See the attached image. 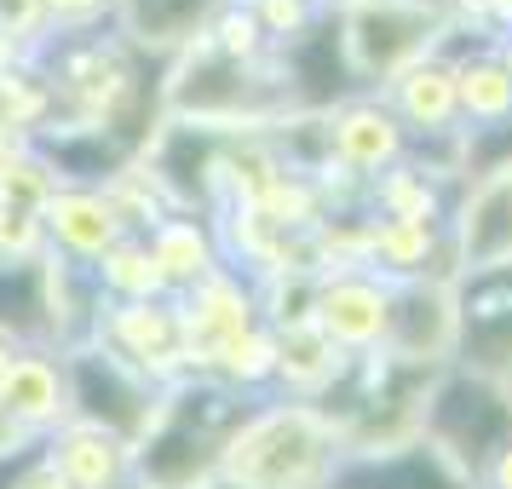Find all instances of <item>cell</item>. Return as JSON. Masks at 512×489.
I'll list each match as a JSON object with an SVG mask.
<instances>
[{"mask_svg": "<svg viewBox=\"0 0 512 489\" xmlns=\"http://www.w3.org/2000/svg\"><path fill=\"white\" fill-rule=\"evenodd\" d=\"M461 334H466V351L484 357V363H501L512 351V271H484V277L466 282Z\"/></svg>", "mask_w": 512, "mask_h": 489, "instance_id": "7c38bea8", "label": "cell"}, {"mask_svg": "<svg viewBox=\"0 0 512 489\" xmlns=\"http://www.w3.org/2000/svg\"><path fill=\"white\" fill-rule=\"evenodd\" d=\"M121 489H150V484H139V478H127V484H121Z\"/></svg>", "mask_w": 512, "mask_h": 489, "instance_id": "7402d4cb", "label": "cell"}, {"mask_svg": "<svg viewBox=\"0 0 512 489\" xmlns=\"http://www.w3.org/2000/svg\"><path fill=\"white\" fill-rule=\"evenodd\" d=\"M116 0H41L47 35H116Z\"/></svg>", "mask_w": 512, "mask_h": 489, "instance_id": "ac0fdd59", "label": "cell"}, {"mask_svg": "<svg viewBox=\"0 0 512 489\" xmlns=\"http://www.w3.org/2000/svg\"><path fill=\"white\" fill-rule=\"evenodd\" d=\"M311 311L334 346H369L374 334H386V294L369 282H334L317 294Z\"/></svg>", "mask_w": 512, "mask_h": 489, "instance_id": "9a60e30c", "label": "cell"}, {"mask_svg": "<svg viewBox=\"0 0 512 489\" xmlns=\"http://www.w3.org/2000/svg\"><path fill=\"white\" fill-rule=\"evenodd\" d=\"M93 288L104 305H127V300H173L167 294L162 271H156V259H150V242L144 236H121L110 254L98 259L93 271Z\"/></svg>", "mask_w": 512, "mask_h": 489, "instance_id": "2e32d148", "label": "cell"}, {"mask_svg": "<svg viewBox=\"0 0 512 489\" xmlns=\"http://www.w3.org/2000/svg\"><path fill=\"white\" fill-rule=\"evenodd\" d=\"M93 346H104L110 357H121L127 369L150 374L162 392L196 374V369H190V357H185V328H179V305H173V300L104 305V311H98Z\"/></svg>", "mask_w": 512, "mask_h": 489, "instance_id": "3957f363", "label": "cell"}, {"mask_svg": "<svg viewBox=\"0 0 512 489\" xmlns=\"http://www.w3.org/2000/svg\"><path fill=\"white\" fill-rule=\"evenodd\" d=\"M52 190H58V179H52V167L41 162V150L29 139L6 144V156H0V208L12 213H41L52 202Z\"/></svg>", "mask_w": 512, "mask_h": 489, "instance_id": "e0dca14e", "label": "cell"}, {"mask_svg": "<svg viewBox=\"0 0 512 489\" xmlns=\"http://www.w3.org/2000/svg\"><path fill=\"white\" fill-rule=\"evenodd\" d=\"M12 357H18V346H12V340L0 334V380H6V369H12Z\"/></svg>", "mask_w": 512, "mask_h": 489, "instance_id": "44dd1931", "label": "cell"}, {"mask_svg": "<svg viewBox=\"0 0 512 489\" xmlns=\"http://www.w3.org/2000/svg\"><path fill=\"white\" fill-rule=\"evenodd\" d=\"M144 242H150V259H156V271H162V282H167V294H173V300L225 265V248H219V225H213V213L173 208L156 231L144 236Z\"/></svg>", "mask_w": 512, "mask_h": 489, "instance_id": "30bf717a", "label": "cell"}, {"mask_svg": "<svg viewBox=\"0 0 512 489\" xmlns=\"http://www.w3.org/2000/svg\"><path fill=\"white\" fill-rule=\"evenodd\" d=\"M0 409L24 438H52L70 420V363L58 346H18L12 369L0 380Z\"/></svg>", "mask_w": 512, "mask_h": 489, "instance_id": "5b68a950", "label": "cell"}, {"mask_svg": "<svg viewBox=\"0 0 512 489\" xmlns=\"http://www.w3.org/2000/svg\"><path fill=\"white\" fill-rule=\"evenodd\" d=\"M426 420H432V438L449 443L466 461H489L512 432V409L489 392L484 380H466V374L461 380H443Z\"/></svg>", "mask_w": 512, "mask_h": 489, "instance_id": "52a82bcc", "label": "cell"}, {"mask_svg": "<svg viewBox=\"0 0 512 489\" xmlns=\"http://www.w3.org/2000/svg\"><path fill=\"white\" fill-rule=\"evenodd\" d=\"M225 6L231 0H116L110 29H116V41L150 52V58H179L208 35V24Z\"/></svg>", "mask_w": 512, "mask_h": 489, "instance_id": "ba28073f", "label": "cell"}, {"mask_svg": "<svg viewBox=\"0 0 512 489\" xmlns=\"http://www.w3.org/2000/svg\"><path fill=\"white\" fill-rule=\"evenodd\" d=\"M340 478V438L300 403H248L219 449V484L231 489H328Z\"/></svg>", "mask_w": 512, "mask_h": 489, "instance_id": "6da1fadb", "label": "cell"}, {"mask_svg": "<svg viewBox=\"0 0 512 489\" xmlns=\"http://www.w3.org/2000/svg\"><path fill=\"white\" fill-rule=\"evenodd\" d=\"M41 449L70 489H121L127 478H139L133 443L93 426V420H64L52 438H41Z\"/></svg>", "mask_w": 512, "mask_h": 489, "instance_id": "9c48e42d", "label": "cell"}, {"mask_svg": "<svg viewBox=\"0 0 512 489\" xmlns=\"http://www.w3.org/2000/svg\"><path fill=\"white\" fill-rule=\"evenodd\" d=\"M47 254V231H41V213H12L0 208V265H24V259Z\"/></svg>", "mask_w": 512, "mask_h": 489, "instance_id": "d6986e66", "label": "cell"}, {"mask_svg": "<svg viewBox=\"0 0 512 489\" xmlns=\"http://www.w3.org/2000/svg\"><path fill=\"white\" fill-rule=\"evenodd\" d=\"M29 443H35V438H24V432H18V426L6 420V409H0V461H12V455H24Z\"/></svg>", "mask_w": 512, "mask_h": 489, "instance_id": "ffe728a7", "label": "cell"}, {"mask_svg": "<svg viewBox=\"0 0 512 489\" xmlns=\"http://www.w3.org/2000/svg\"><path fill=\"white\" fill-rule=\"evenodd\" d=\"M208 489H231V484H208Z\"/></svg>", "mask_w": 512, "mask_h": 489, "instance_id": "603a6c76", "label": "cell"}, {"mask_svg": "<svg viewBox=\"0 0 512 489\" xmlns=\"http://www.w3.org/2000/svg\"><path fill=\"white\" fill-rule=\"evenodd\" d=\"M0 334L12 346H52L47 254L24 259V265H0Z\"/></svg>", "mask_w": 512, "mask_h": 489, "instance_id": "4fadbf2b", "label": "cell"}, {"mask_svg": "<svg viewBox=\"0 0 512 489\" xmlns=\"http://www.w3.org/2000/svg\"><path fill=\"white\" fill-rule=\"evenodd\" d=\"M70 363V420H93L104 432H116L139 449V438L162 415V386L150 374L127 369L121 357H110L104 346H75L64 351Z\"/></svg>", "mask_w": 512, "mask_h": 489, "instance_id": "7a4b0ae2", "label": "cell"}, {"mask_svg": "<svg viewBox=\"0 0 512 489\" xmlns=\"http://www.w3.org/2000/svg\"><path fill=\"white\" fill-rule=\"evenodd\" d=\"M277 75L288 87V104L300 116H323V110H340L357 87L346 58V35H340V18H311V24L277 47Z\"/></svg>", "mask_w": 512, "mask_h": 489, "instance_id": "277c9868", "label": "cell"}, {"mask_svg": "<svg viewBox=\"0 0 512 489\" xmlns=\"http://www.w3.org/2000/svg\"><path fill=\"white\" fill-rule=\"evenodd\" d=\"M29 144L41 150V162L52 167V179H58V185H93V190H104L121 167L133 162V156H127L110 133H98V127H41Z\"/></svg>", "mask_w": 512, "mask_h": 489, "instance_id": "8fae6325", "label": "cell"}, {"mask_svg": "<svg viewBox=\"0 0 512 489\" xmlns=\"http://www.w3.org/2000/svg\"><path fill=\"white\" fill-rule=\"evenodd\" d=\"M41 231H47V254H58L64 265L93 271L98 259L127 236V225H121L110 190L58 185V190H52V202L41 208Z\"/></svg>", "mask_w": 512, "mask_h": 489, "instance_id": "8992f818", "label": "cell"}, {"mask_svg": "<svg viewBox=\"0 0 512 489\" xmlns=\"http://www.w3.org/2000/svg\"><path fill=\"white\" fill-rule=\"evenodd\" d=\"M334 489H461L449 478V466L432 449H397V455H363L340 466Z\"/></svg>", "mask_w": 512, "mask_h": 489, "instance_id": "5bb4252c", "label": "cell"}]
</instances>
